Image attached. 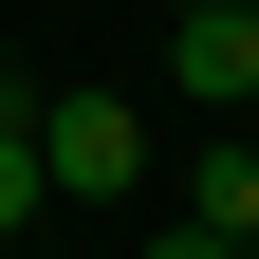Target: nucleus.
I'll return each mask as SVG.
<instances>
[{
    "label": "nucleus",
    "instance_id": "nucleus-2",
    "mask_svg": "<svg viewBox=\"0 0 259 259\" xmlns=\"http://www.w3.org/2000/svg\"><path fill=\"white\" fill-rule=\"evenodd\" d=\"M167 74L204 93V111H241V93H259V0H222V19H167Z\"/></svg>",
    "mask_w": 259,
    "mask_h": 259
},
{
    "label": "nucleus",
    "instance_id": "nucleus-8",
    "mask_svg": "<svg viewBox=\"0 0 259 259\" xmlns=\"http://www.w3.org/2000/svg\"><path fill=\"white\" fill-rule=\"evenodd\" d=\"M241 259H259V241H241Z\"/></svg>",
    "mask_w": 259,
    "mask_h": 259
},
{
    "label": "nucleus",
    "instance_id": "nucleus-1",
    "mask_svg": "<svg viewBox=\"0 0 259 259\" xmlns=\"http://www.w3.org/2000/svg\"><path fill=\"white\" fill-rule=\"evenodd\" d=\"M37 167H56V204H130L148 185V111L130 93H37Z\"/></svg>",
    "mask_w": 259,
    "mask_h": 259
},
{
    "label": "nucleus",
    "instance_id": "nucleus-5",
    "mask_svg": "<svg viewBox=\"0 0 259 259\" xmlns=\"http://www.w3.org/2000/svg\"><path fill=\"white\" fill-rule=\"evenodd\" d=\"M148 259H241V241H222V222H167V241H148Z\"/></svg>",
    "mask_w": 259,
    "mask_h": 259
},
{
    "label": "nucleus",
    "instance_id": "nucleus-6",
    "mask_svg": "<svg viewBox=\"0 0 259 259\" xmlns=\"http://www.w3.org/2000/svg\"><path fill=\"white\" fill-rule=\"evenodd\" d=\"M0 111H19V37H0Z\"/></svg>",
    "mask_w": 259,
    "mask_h": 259
},
{
    "label": "nucleus",
    "instance_id": "nucleus-4",
    "mask_svg": "<svg viewBox=\"0 0 259 259\" xmlns=\"http://www.w3.org/2000/svg\"><path fill=\"white\" fill-rule=\"evenodd\" d=\"M37 204H56V167H37V93H19V111H0V241H19Z\"/></svg>",
    "mask_w": 259,
    "mask_h": 259
},
{
    "label": "nucleus",
    "instance_id": "nucleus-3",
    "mask_svg": "<svg viewBox=\"0 0 259 259\" xmlns=\"http://www.w3.org/2000/svg\"><path fill=\"white\" fill-rule=\"evenodd\" d=\"M185 222H222V241H259V148H241V130H222L204 167H185Z\"/></svg>",
    "mask_w": 259,
    "mask_h": 259
},
{
    "label": "nucleus",
    "instance_id": "nucleus-7",
    "mask_svg": "<svg viewBox=\"0 0 259 259\" xmlns=\"http://www.w3.org/2000/svg\"><path fill=\"white\" fill-rule=\"evenodd\" d=\"M167 19H222V0H167Z\"/></svg>",
    "mask_w": 259,
    "mask_h": 259
}]
</instances>
